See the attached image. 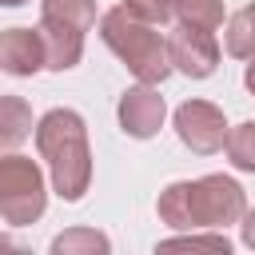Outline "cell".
I'll return each instance as SVG.
<instances>
[{
  "mask_svg": "<svg viewBox=\"0 0 255 255\" xmlns=\"http://www.w3.org/2000/svg\"><path fill=\"white\" fill-rule=\"evenodd\" d=\"M159 219L175 231L195 227H227L247 215V195L231 175H199V179H175L159 191L155 203Z\"/></svg>",
  "mask_w": 255,
  "mask_h": 255,
  "instance_id": "1",
  "label": "cell"
},
{
  "mask_svg": "<svg viewBox=\"0 0 255 255\" xmlns=\"http://www.w3.org/2000/svg\"><path fill=\"white\" fill-rule=\"evenodd\" d=\"M36 151L48 163L52 191L68 203L84 199L92 183V147H88V124L72 108H52L36 124Z\"/></svg>",
  "mask_w": 255,
  "mask_h": 255,
  "instance_id": "2",
  "label": "cell"
},
{
  "mask_svg": "<svg viewBox=\"0 0 255 255\" xmlns=\"http://www.w3.org/2000/svg\"><path fill=\"white\" fill-rule=\"evenodd\" d=\"M100 40L143 84H163L175 72L171 68V52H167V36L159 32L155 20H147L143 12H135L128 0L116 4V8H108L100 16Z\"/></svg>",
  "mask_w": 255,
  "mask_h": 255,
  "instance_id": "3",
  "label": "cell"
},
{
  "mask_svg": "<svg viewBox=\"0 0 255 255\" xmlns=\"http://www.w3.org/2000/svg\"><path fill=\"white\" fill-rule=\"evenodd\" d=\"M36 28L48 48V68L68 72L84 56V32L96 28V0H40Z\"/></svg>",
  "mask_w": 255,
  "mask_h": 255,
  "instance_id": "4",
  "label": "cell"
},
{
  "mask_svg": "<svg viewBox=\"0 0 255 255\" xmlns=\"http://www.w3.org/2000/svg\"><path fill=\"white\" fill-rule=\"evenodd\" d=\"M48 207V191H44V175L36 167V159L8 151L0 159V215L8 227H28L44 215Z\"/></svg>",
  "mask_w": 255,
  "mask_h": 255,
  "instance_id": "5",
  "label": "cell"
},
{
  "mask_svg": "<svg viewBox=\"0 0 255 255\" xmlns=\"http://www.w3.org/2000/svg\"><path fill=\"white\" fill-rule=\"evenodd\" d=\"M167 52H171V68L191 80H207L219 68V40L211 28H199V24L175 20L167 32Z\"/></svg>",
  "mask_w": 255,
  "mask_h": 255,
  "instance_id": "6",
  "label": "cell"
},
{
  "mask_svg": "<svg viewBox=\"0 0 255 255\" xmlns=\"http://www.w3.org/2000/svg\"><path fill=\"white\" fill-rule=\"evenodd\" d=\"M227 120L211 100H183L175 108V135L183 147H191L195 155H211L227 143Z\"/></svg>",
  "mask_w": 255,
  "mask_h": 255,
  "instance_id": "7",
  "label": "cell"
},
{
  "mask_svg": "<svg viewBox=\"0 0 255 255\" xmlns=\"http://www.w3.org/2000/svg\"><path fill=\"white\" fill-rule=\"evenodd\" d=\"M116 116H120V128H124L131 139H151V135L159 131V124H163L167 108H163V96H159V88L139 80L135 88H128V92L120 96V108H116Z\"/></svg>",
  "mask_w": 255,
  "mask_h": 255,
  "instance_id": "8",
  "label": "cell"
},
{
  "mask_svg": "<svg viewBox=\"0 0 255 255\" xmlns=\"http://www.w3.org/2000/svg\"><path fill=\"white\" fill-rule=\"evenodd\" d=\"M0 68L8 76H36L48 68V48L40 28H8L0 36Z\"/></svg>",
  "mask_w": 255,
  "mask_h": 255,
  "instance_id": "9",
  "label": "cell"
},
{
  "mask_svg": "<svg viewBox=\"0 0 255 255\" xmlns=\"http://www.w3.org/2000/svg\"><path fill=\"white\" fill-rule=\"evenodd\" d=\"M24 135H32V108L20 96H4L0 100V143L16 147Z\"/></svg>",
  "mask_w": 255,
  "mask_h": 255,
  "instance_id": "10",
  "label": "cell"
},
{
  "mask_svg": "<svg viewBox=\"0 0 255 255\" xmlns=\"http://www.w3.org/2000/svg\"><path fill=\"white\" fill-rule=\"evenodd\" d=\"M108 235L96 227H72L52 239V255H108Z\"/></svg>",
  "mask_w": 255,
  "mask_h": 255,
  "instance_id": "11",
  "label": "cell"
},
{
  "mask_svg": "<svg viewBox=\"0 0 255 255\" xmlns=\"http://www.w3.org/2000/svg\"><path fill=\"white\" fill-rule=\"evenodd\" d=\"M223 36H227V52L235 60H251L255 56V0L227 20V32Z\"/></svg>",
  "mask_w": 255,
  "mask_h": 255,
  "instance_id": "12",
  "label": "cell"
},
{
  "mask_svg": "<svg viewBox=\"0 0 255 255\" xmlns=\"http://www.w3.org/2000/svg\"><path fill=\"white\" fill-rule=\"evenodd\" d=\"M223 151L239 171H255V120H243L239 128H231Z\"/></svg>",
  "mask_w": 255,
  "mask_h": 255,
  "instance_id": "13",
  "label": "cell"
},
{
  "mask_svg": "<svg viewBox=\"0 0 255 255\" xmlns=\"http://www.w3.org/2000/svg\"><path fill=\"white\" fill-rule=\"evenodd\" d=\"M175 20L183 24H199V28H223V0H179Z\"/></svg>",
  "mask_w": 255,
  "mask_h": 255,
  "instance_id": "14",
  "label": "cell"
},
{
  "mask_svg": "<svg viewBox=\"0 0 255 255\" xmlns=\"http://www.w3.org/2000/svg\"><path fill=\"white\" fill-rule=\"evenodd\" d=\"M171 247H207V251H223L227 255V235H175V239H163L159 251H171Z\"/></svg>",
  "mask_w": 255,
  "mask_h": 255,
  "instance_id": "15",
  "label": "cell"
},
{
  "mask_svg": "<svg viewBox=\"0 0 255 255\" xmlns=\"http://www.w3.org/2000/svg\"><path fill=\"white\" fill-rule=\"evenodd\" d=\"M128 4L155 24H175V12H179V0H128Z\"/></svg>",
  "mask_w": 255,
  "mask_h": 255,
  "instance_id": "16",
  "label": "cell"
},
{
  "mask_svg": "<svg viewBox=\"0 0 255 255\" xmlns=\"http://www.w3.org/2000/svg\"><path fill=\"white\" fill-rule=\"evenodd\" d=\"M239 227H243V243H247V247L255 251V207H251V211H247V215L239 219Z\"/></svg>",
  "mask_w": 255,
  "mask_h": 255,
  "instance_id": "17",
  "label": "cell"
},
{
  "mask_svg": "<svg viewBox=\"0 0 255 255\" xmlns=\"http://www.w3.org/2000/svg\"><path fill=\"white\" fill-rule=\"evenodd\" d=\"M243 84H247V92L255 96V56H251V64H247V72H243Z\"/></svg>",
  "mask_w": 255,
  "mask_h": 255,
  "instance_id": "18",
  "label": "cell"
},
{
  "mask_svg": "<svg viewBox=\"0 0 255 255\" xmlns=\"http://www.w3.org/2000/svg\"><path fill=\"white\" fill-rule=\"evenodd\" d=\"M0 4H4V8H20L24 0H0Z\"/></svg>",
  "mask_w": 255,
  "mask_h": 255,
  "instance_id": "19",
  "label": "cell"
}]
</instances>
